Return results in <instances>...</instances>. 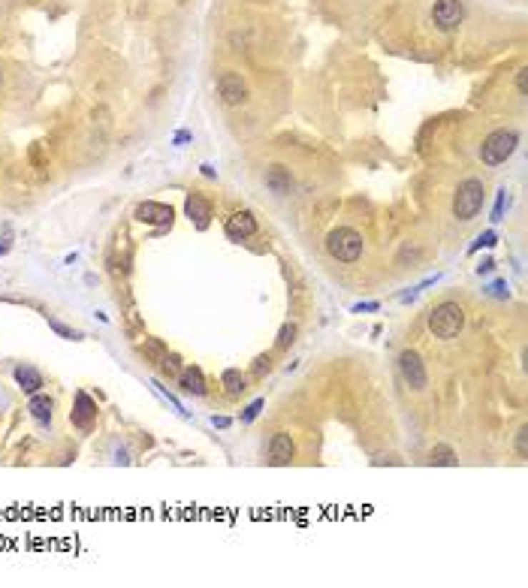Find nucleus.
Listing matches in <instances>:
<instances>
[{
    "mask_svg": "<svg viewBox=\"0 0 528 588\" xmlns=\"http://www.w3.org/2000/svg\"><path fill=\"white\" fill-rule=\"evenodd\" d=\"M462 329H465V308L459 302H441V305L432 308V314H429V332L435 338L450 341Z\"/></svg>",
    "mask_w": 528,
    "mask_h": 588,
    "instance_id": "1",
    "label": "nucleus"
},
{
    "mask_svg": "<svg viewBox=\"0 0 528 588\" xmlns=\"http://www.w3.org/2000/svg\"><path fill=\"white\" fill-rule=\"evenodd\" d=\"M483 199H486V187L480 179H465L462 184L456 187V196H453V214L459 221H474L483 209Z\"/></svg>",
    "mask_w": 528,
    "mask_h": 588,
    "instance_id": "2",
    "label": "nucleus"
},
{
    "mask_svg": "<svg viewBox=\"0 0 528 588\" xmlns=\"http://www.w3.org/2000/svg\"><path fill=\"white\" fill-rule=\"evenodd\" d=\"M519 145V133L517 130H495L486 136V142L480 145V160L486 166H498V163L510 160V154Z\"/></svg>",
    "mask_w": 528,
    "mask_h": 588,
    "instance_id": "3",
    "label": "nucleus"
},
{
    "mask_svg": "<svg viewBox=\"0 0 528 588\" xmlns=\"http://www.w3.org/2000/svg\"><path fill=\"white\" fill-rule=\"evenodd\" d=\"M327 251L338 263H357L362 256V236L350 226H338L327 236Z\"/></svg>",
    "mask_w": 528,
    "mask_h": 588,
    "instance_id": "4",
    "label": "nucleus"
},
{
    "mask_svg": "<svg viewBox=\"0 0 528 588\" xmlns=\"http://www.w3.org/2000/svg\"><path fill=\"white\" fill-rule=\"evenodd\" d=\"M465 19V6L462 0H435L432 6V21H435L441 31H456Z\"/></svg>",
    "mask_w": 528,
    "mask_h": 588,
    "instance_id": "5",
    "label": "nucleus"
},
{
    "mask_svg": "<svg viewBox=\"0 0 528 588\" xmlns=\"http://www.w3.org/2000/svg\"><path fill=\"white\" fill-rule=\"evenodd\" d=\"M399 372L404 377V384H408L411 389H423L426 387V365L423 359H419L417 350H404L399 357Z\"/></svg>",
    "mask_w": 528,
    "mask_h": 588,
    "instance_id": "6",
    "label": "nucleus"
},
{
    "mask_svg": "<svg viewBox=\"0 0 528 588\" xmlns=\"http://www.w3.org/2000/svg\"><path fill=\"white\" fill-rule=\"evenodd\" d=\"M218 94L226 106H241L248 100V85L239 73H221L218 79Z\"/></svg>",
    "mask_w": 528,
    "mask_h": 588,
    "instance_id": "7",
    "label": "nucleus"
},
{
    "mask_svg": "<svg viewBox=\"0 0 528 588\" xmlns=\"http://www.w3.org/2000/svg\"><path fill=\"white\" fill-rule=\"evenodd\" d=\"M70 419H73V426H76V429H85V432H88V429L94 426V419H97V402H91V395H88V392H79Z\"/></svg>",
    "mask_w": 528,
    "mask_h": 588,
    "instance_id": "8",
    "label": "nucleus"
},
{
    "mask_svg": "<svg viewBox=\"0 0 528 588\" xmlns=\"http://www.w3.org/2000/svg\"><path fill=\"white\" fill-rule=\"evenodd\" d=\"M263 181H266V187L272 190L275 196H287V194H293V175H290L287 166H281V163H275V166H269V169H266Z\"/></svg>",
    "mask_w": 528,
    "mask_h": 588,
    "instance_id": "9",
    "label": "nucleus"
},
{
    "mask_svg": "<svg viewBox=\"0 0 528 588\" xmlns=\"http://www.w3.org/2000/svg\"><path fill=\"white\" fill-rule=\"evenodd\" d=\"M256 232V217L251 211H236L233 217L226 221V236L233 241H241V239H251Z\"/></svg>",
    "mask_w": 528,
    "mask_h": 588,
    "instance_id": "10",
    "label": "nucleus"
},
{
    "mask_svg": "<svg viewBox=\"0 0 528 588\" xmlns=\"http://www.w3.org/2000/svg\"><path fill=\"white\" fill-rule=\"evenodd\" d=\"M172 209L164 202H142L139 209H136V221L142 224H160V226H169L172 224Z\"/></svg>",
    "mask_w": 528,
    "mask_h": 588,
    "instance_id": "11",
    "label": "nucleus"
},
{
    "mask_svg": "<svg viewBox=\"0 0 528 588\" xmlns=\"http://www.w3.org/2000/svg\"><path fill=\"white\" fill-rule=\"evenodd\" d=\"M293 453H296V447H293V437L287 432H278L272 441H269V462L272 464H290Z\"/></svg>",
    "mask_w": 528,
    "mask_h": 588,
    "instance_id": "12",
    "label": "nucleus"
},
{
    "mask_svg": "<svg viewBox=\"0 0 528 588\" xmlns=\"http://www.w3.org/2000/svg\"><path fill=\"white\" fill-rule=\"evenodd\" d=\"M184 211H187V217L191 221H196V226L202 229V226H209V217H211V205L202 199L199 194H191L187 196V205H184Z\"/></svg>",
    "mask_w": 528,
    "mask_h": 588,
    "instance_id": "13",
    "label": "nucleus"
},
{
    "mask_svg": "<svg viewBox=\"0 0 528 588\" xmlns=\"http://www.w3.org/2000/svg\"><path fill=\"white\" fill-rule=\"evenodd\" d=\"M16 384L21 387V392H39L43 389V374L36 372V368H31V365H19L16 368Z\"/></svg>",
    "mask_w": 528,
    "mask_h": 588,
    "instance_id": "14",
    "label": "nucleus"
},
{
    "mask_svg": "<svg viewBox=\"0 0 528 588\" xmlns=\"http://www.w3.org/2000/svg\"><path fill=\"white\" fill-rule=\"evenodd\" d=\"M179 384H181L184 392H191V395H206V377H202L199 368H181Z\"/></svg>",
    "mask_w": 528,
    "mask_h": 588,
    "instance_id": "15",
    "label": "nucleus"
},
{
    "mask_svg": "<svg viewBox=\"0 0 528 588\" xmlns=\"http://www.w3.org/2000/svg\"><path fill=\"white\" fill-rule=\"evenodd\" d=\"M28 410H31V417L36 422H43V426H49V422H51V399H49V395H36L34 392V399L28 402Z\"/></svg>",
    "mask_w": 528,
    "mask_h": 588,
    "instance_id": "16",
    "label": "nucleus"
},
{
    "mask_svg": "<svg viewBox=\"0 0 528 588\" xmlns=\"http://www.w3.org/2000/svg\"><path fill=\"white\" fill-rule=\"evenodd\" d=\"M221 380H224V387H226V392H233V395H239V392H245V384H248V377L241 374V368H226V372L221 374Z\"/></svg>",
    "mask_w": 528,
    "mask_h": 588,
    "instance_id": "17",
    "label": "nucleus"
},
{
    "mask_svg": "<svg viewBox=\"0 0 528 588\" xmlns=\"http://www.w3.org/2000/svg\"><path fill=\"white\" fill-rule=\"evenodd\" d=\"M432 464H444V468H453L456 464V453L447 444H438L435 449H432V459H429Z\"/></svg>",
    "mask_w": 528,
    "mask_h": 588,
    "instance_id": "18",
    "label": "nucleus"
},
{
    "mask_svg": "<svg viewBox=\"0 0 528 588\" xmlns=\"http://www.w3.org/2000/svg\"><path fill=\"white\" fill-rule=\"evenodd\" d=\"M142 353H148V357H151V359H164L166 357V347L164 344H160V341L157 338H145V344H142Z\"/></svg>",
    "mask_w": 528,
    "mask_h": 588,
    "instance_id": "19",
    "label": "nucleus"
},
{
    "mask_svg": "<svg viewBox=\"0 0 528 588\" xmlns=\"http://www.w3.org/2000/svg\"><path fill=\"white\" fill-rule=\"evenodd\" d=\"M293 341H296V326H293V323H284V326H281V332H278V347H281V350H287V347L293 344Z\"/></svg>",
    "mask_w": 528,
    "mask_h": 588,
    "instance_id": "20",
    "label": "nucleus"
},
{
    "mask_svg": "<svg viewBox=\"0 0 528 588\" xmlns=\"http://www.w3.org/2000/svg\"><path fill=\"white\" fill-rule=\"evenodd\" d=\"M517 456H519V459L528 456V426H522V429L517 432Z\"/></svg>",
    "mask_w": 528,
    "mask_h": 588,
    "instance_id": "21",
    "label": "nucleus"
},
{
    "mask_svg": "<svg viewBox=\"0 0 528 588\" xmlns=\"http://www.w3.org/2000/svg\"><path fill=\"white\" fill-rule=\"evenodd\" d=\"M49 326H51V329H55L58 335H64V338H73V341H79V338H82V335H79L76 329H66V326H64V323H58V320H49Z\"/></svg>",
    "mask_w": 528,
    "mask_h": 588,
    "instance_id": "22",
    "label": "nucleus"
},
{
    "mask_svg": "<svg viewBox=\"0 0 528 588\" xmlns=\"http://www.w3.org/2000/svg\"><path fill=\"white\" fill-rule=\"evenodd\" d=\"M483 244H486V248H489V244H495V232H483V236L477 239V244H474V248H471V251H477V248H483Z\"/></svg>",
    "mask_w": 528,
    "mask_h": 588,
    "instance_id": "23",
    "label": "nucleus"
},
{
    "mask_svg": "<svg viewBox=\"0 0 528 588\" xmlns=\"http://www.w3.org/2000/svg\"><path fill=\"white\" fill-rule=\"evenodd\" d=\"M269 372V357H260L256 359V365H254V377H263Z\"/></svg>",
    "mask_w": 528,
    "mask_h": 588,
    "instance_id": "24",
    "label": "nucleus"
},
{
    "mask_svg": "<svg viewBox=\"0 0 528 588\" xmlns=\"http://www.w3.org/2000/svg\"><path fill=\"white\" fill-rule=\"evenodd\" d=\"M260 407H263V399L260 402H254L248 410H245V417H241V419H245V422H251V419H256V414H260Z\"/></svg>",
    "mask_w": 528,
    "mask_h": 588,
    "instance_id": "25",
    "label": "nucleus"
},
{
    "mask_svg": "<svg viewBox=\"0 0 528 588\" xmlns=\"http://www.w3.org/2000/svg\"><path fill=\"white\" fill-rule=\"evenodd\" d=\"M504 199H507V190H501V194H498V205H495L492 221H501V211H504Z\"/></svg>",
    "mask_w": 528,
    "mask_h": 588,
    "instance_id": "26",
    "label": "nucleus"
},
{
    "mask_svg": "<svg viewBox=\"0 0 528 588\" xmlns=\"http://www.w3.org/2000/svg\"><path fill=\"white\" fill-rule=\"evenodd\" d=\"M517 91H519V97H525V70L517 73Z\"/></svg>",
    "mask_w": 528,
    "mask_h": 588,
    "instance_id": "27",
    "label": "nucleus"
},
{
    "mask_svg": "<svg viewBox=\"0 0 528 588\" xmlns=\"http://www.w3.org/2000/svg\"><path fill=\"white\" fill-rule=\"evenodd\" d=\"M211 422H214V426H218V429H226V426H229V419H226V417H214Z\"/></svg>",
    "mask_w": 528,
    "mask_h": 588,
    "instance_id": "28",
    "label": "nucleus"
},
{
    "mask_svg": "<svg viewBox=\"0 0 528 588\" xmlns=\"http://www.w3.org/2000/svg\"><path fill=\"white\" fill-rule=\"evenodd\" d=\"M354 311H377V302H365V305H357Z\"/></svg>",
    "mask_w": 528,
    "mask_h": 588,
    "instance_id": "29",
    "label": "nucleus"
}]
</instances>
